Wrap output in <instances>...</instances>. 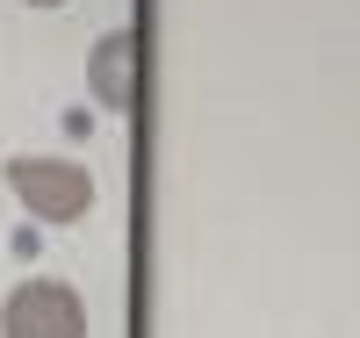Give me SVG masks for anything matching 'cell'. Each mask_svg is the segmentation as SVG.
I'll use <instances>...</instances> for the list:
<instances>
[{
    "instance_id": "obj_1",
    "label": "cell",
    "mask_w": 360,
    "mask_h": 338,
    "mask_svg": "<svg viewBox=\"0 0 360 338\" xmlns=\"http://www.w3.org/2000/svg\"><path fill=\"white\" fill-rule=\"evenodd\" d=\"M8 188L44 223H79L94 209V173L72 166V159H8Z\"/></svg>"
},
{
    "instance_id": "obj_2",
    "label": "cell",
    "mask_w": 360,
    "mask_h": 338,
    "mask_svg": "<svg viewBox=\"0 0 360 338\" xmlns=\"http://www.w3.org/2000/svg\"><path fill=\"white\" fill-rule=\"evenodd\" d=\"M0 338H86V302L72 281H22L8 302H0Z\"/></svg>"
},
{
    "instance_id": "obj_3",
    "label": "cell",
    "mask_w": 360,
    "mask_h": 338,
    "mask_svg": "<svg viewBox=\"0 0 360 338\" xmlns=\"http://www.w3.org/2000/svg\"><path fill=\"white\" fill-rule=\"evenodd\" d=\"M86 79H94V101L123 115L137 101V37L130 29H115V37L94 44V58H86Z\"/></svg>"
},
{
    "instance_id": "obj_4",
    "label": "cell",
    "mask_w": 360,
    "mask_h": 338,
    "mask_svg": "<svg viewBox=\"0 0 360 338\" xmlns=\"http://www.w3.org/2000/svg\"><path fill=\"white\" fill-rule=\"evenodd\" d=\"M29 8H65V0H29Z\"/></svg>"
}]
</instances>
